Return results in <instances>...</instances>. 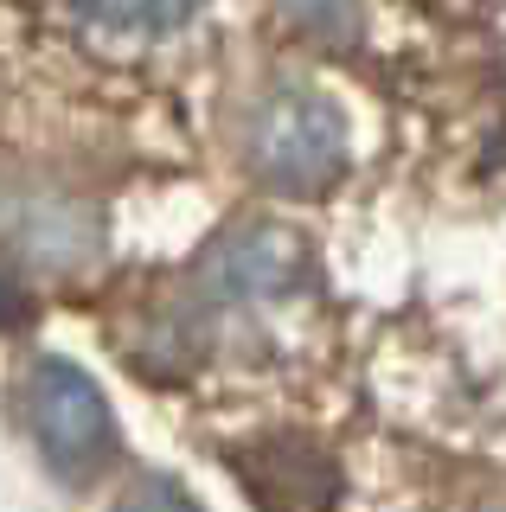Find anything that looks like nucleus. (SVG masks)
I'll list each match as a JSON object with an SVG mask.
<instances>
[{"instance_id": "f257e3e1", "label": "nucleus", "mask_w": 506, "mask_h": 512, "mask_svg": "<svg viewBox=\"0 0 506 512\" xmlns=\"http://www.w3.org/2000/svg\"><path fill=\"white\" fill-rule=\"evenodd\" d=\"M346 154V116L314 84H282L250 122V167L276 192H327L346 173Z\"/></svg>"}, {"instance_id": "f03ea898", "label": "nucleus", "mask_w": 506, "mask_h": 512, "mask_svg": "<svg viewBox=\"0 0 506 512\" xmlns=\"http://www.w3.org/2000/svg\"><path fill=\"white\" fill-rule=\"evenodd\" d=\"M26 429L65 480H90L116 448V416H109L97 378L52 352L26 372Z\"/></svg>"}, {"instance_id": "7ed1b4c3", "label": "nucleus", "mask_w": 506, "mask_h": 512, "mask_svg": "<svg viewBox=\"0 0 506 512\" xmlns=\"http://www.w3.org/2000/svg\"><path fill=\"white\" fill-rule=\"evenodd\" d=\"M218 301H282L308 282V250L282 224H237L205 263Z\"/></svg>"}, {"instance_id": "20e7f679", "label": "nucleus", "mask_w": 506, "mask_h": 512, "mask_svg": "<svg viewBox=\"0 0 506 512\" xmlns=\"http://www.w3.org/2000/svg\"><path fill=\"white\" fill-rule=\"evenodd\" d=\"M244 474H250L257 506H270V512H327L340 493L334 461L314 455L308 442H270Z\"/></svg>"}, {"instance_id": "39448f33", "label": "nucleus", "mask_w": 506, "mask_h": 512, "mask_svg": "<svg viewBox=\"0 0 506 512\" xmlns=\"http://www.w3.org/2000/svg\"><path fill=\"white\" fill-rule=\"evenodd\" d=\"M0 231H7L26 256H39V263H71V256L90 250L97 224H90L84 205L58 199V192H7Z\"/></svg>"}, {"instance_id": "423d86ee", "label": "nucleus", "mask_w": 506, "mask_h": 512, "mask_svg": "<svg viewBox=\"0 0 506 512\" xmlns=\"http://www.w3.org/2000/svg\"><path fill=\"white\" fill-rule=\"evenodd\" d=\"M77 20L109 32V39H161L180 32L199 13V0H71Z\"/></svg>"}, {"instance_id": "0eeeda50", "label": "nucleus", "mask_w": 506, "mask_h": 512, "mask_svg": "<svg viewBox=\"0 0 506 512\" xmlns=\"http://www.w3.org/2000/svg\"><path fill=\"white\" fill-rule=\"evenodd\" d=\"M116 512H199V506L186 500V493L173 487V480H141V487H135Z\"/></svg>"}]
</instances>
